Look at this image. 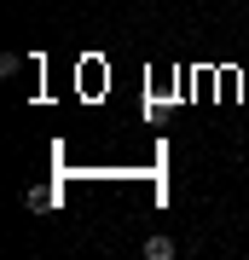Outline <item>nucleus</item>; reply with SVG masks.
I'll return each mask as SVG.
<instances>
[{"label":"nucleus","instance_id":"nucleus-1","mask_svg":"<svg viewBox=\"0 0 249 260\" xmlns=\"http://www.w3.org/2000/svg\"><path fill=\"white\" fill-rule=\"evenodd\" d=\"M145 260H174V237H145Z\"/></svg>","mask_w":249,"mask_h":260}]
</instances>
